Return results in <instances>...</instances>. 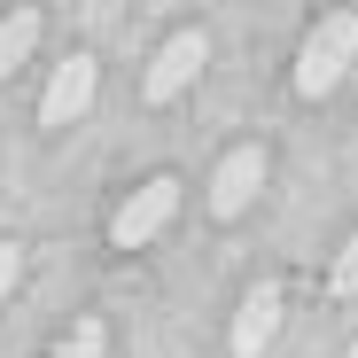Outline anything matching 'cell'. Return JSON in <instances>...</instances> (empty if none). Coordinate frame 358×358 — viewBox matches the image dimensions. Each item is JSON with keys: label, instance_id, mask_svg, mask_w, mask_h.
Listing matches in <instances>:
<instances>
[{"label": "cell", "instance_id": "1", "mask_svg": "<svg viewBox=\"0 0 358 358\" xmlns=\"http://www.w3.org/2000/svg\"><path fill=\"white\" fill-rule=\"evenodd\" d=\"M350 63H358V16H320L304 31V47H296V94H304V101L335 94Z\"/></svg>", "mask_w": 358, "mask_h": 358}, {"label": "cell", "instance_id": "2", "mask_svg": "<svg viewBox=\"0 0 358 358\" xmlns=\"http://www.w3.org/2000/svg\"><path fill=\"white\" fill-rule=\"evenodd\" d=\"M179 218V179H141V187L117 203V218H109V242L117 250H148L156 234Z\"/></svg>", "mask_w": 358, "mask_h": 358}, {"label": "cell", "instance_id": "3", "mask_svg": "<svg viewBox=\"0 0 358 358\" xmlns=\"http://www.w3.org/2000/svg\"><path fill=\"white\" fill-rule=\"evenodd\" d=\"M94 86H101L94 55H63V63H55V78H47V94H39V125H78L86 101H94Z\"/></svg>", "mask_w": 358, "mask_h": 358}, {"label": "cell", "instance_id": "4", "mask_svg": "<svg viewBox=\"0 0 358 358\" xmlns=\"http://www.w3.org/2000/svg\"><path fill=\"white\" fill-rule=\"evenodd\" d=\"M210 63V39L203 31H171L164 47H156V63H148V101H179L195 86V71Z\"/></svg>", "mask_w": 358, "mask_h": 358}, {"label": "cell", "instance_id": "5", "mask_svg": "<svg viewBox=\"0 0 358 358\" xmlns=\"http://www.w3.org/2000/svg\"><path fill=\"white\" fill-rule=\"evenodd\" d=\"M265 171H273L265 148H234V156L210 171V210H218V218H242V210L257 203V187H265Z\"/></svg>", "mask_w": 358, "mask_h": 358}, {"label": "cell", "instance_id": "6", "mask_svg": "<svg viewBox=\"0 0 358 358\" xmlns=\"http://www.w3.org/2000/svg\"><path fill=\"white\" fill-rule=\"evenodd\" d=\"M273 335H280V288L257 280V288L242 296V312H234V358H265Z\"/></svg>", "mask_w": 358, "mask_h": 358}, {"label": "cell", "instance_id": "7", "mask_svg": "<svg viewBox=\"0 0 358 358\" xmlns=\"http://www.w3.org/2000/svg\"><path fill=\"white\" fill-rule=\"evenodd\" d=\"M31 47H39V16L31 8H8V16H0V78H8Z\"/></svg>", "mask_w": 358, "mask_h": 358}, {"label": "cell", "instance_id": "8", "mask_svg": "<svg viewBox=\"0 0 358 358\" xmlns=\"http://www.w3.org/2000/svg\"><path fill=\"white\" fill-rule=\"evenodd\" d=\"M101 350H109V327L101 320H78L63 343H55V358H101Z\"/></svg>", "mask_w": 358, "mask_h": 358}, {"label": "cell", "instance_id": "9", "mask_svg": "<svg viewBox=\"0 0 358 358\" xmlns=\"http://www.w3.org/2000/svg\"><path fill=\"white\" fill-rule=\"evenodd\" d=\"M327 288L335 296H358V234L343 242V257H335V273H327Z\"/></svg>", "mask_w": 358, "mask_h": 358}, {"label": "cell", "instance_id": "10", "mask_svg": "<svg viewBox=\"0 0 358 358\" xmlns=\"http://www.w3.org/2000/svg\"><path fill=\"white\" fill-rule=\"evenodd\" d=\"M16 280H24V250H16V242H0V296H8Z\"/></svg>", "mask_w": 358, "mask_h": 358}, {"label": "cell", "instance_id": "11", "mask_svg": "<svg viewBox=\"0 0 358 358\" xmlns=\"http://www.w3.org/2000/svg\"><path fill=\"white\" fill-rule=\"evenodd\" d=\"M343 358H358V343H350V350H343Z\"/></svg>", "mask_w": 358, "mask_h": 358}, {"label": "cell", "instance_id": "12", "mask_svg": "<svg viewBox=\"0 0 358 358\" xmlns=\"http://www.w3.org/2000/svg\"><path fill=\"white\" fill-rule=\"evenodd\" d=\"M0 8H8V0H0Z\"/></svg>", "mask_w": 358, "mask_h": 358}]
</instances>
